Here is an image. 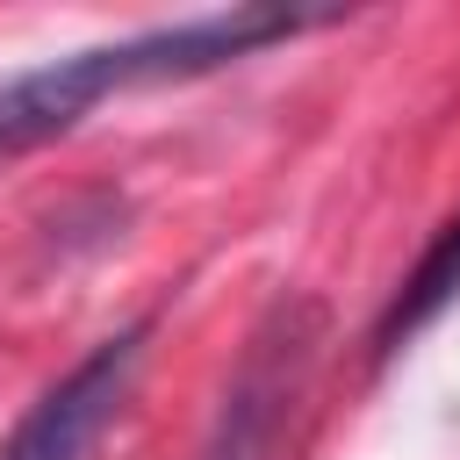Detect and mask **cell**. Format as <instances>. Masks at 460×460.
Segmentation results:
<instances>
[{"mask_svg":"<svg viewBox=\"0 0 460 460\" xmlns=\"http://www.w3.org/2000/svg\"><path fill=\"white\" fill-rule=\"evenodd\" d=\"M331 14H302V7H223V14H194V22H165L122 43H93V50H65L50 65H29L14 79H0V151H36L65 129H79L108 93L129 86H165V79H201L223 72L266 43H288L302 29H316Z\"/></svg>","mask_w":460,"mask_h":460,"instance_id":"cell-1","label":"cell"},{"mask_svg":"<svg viewBox=\"0 0 460 460\" xmlns=\"http://www.w3.org/2000/svg\"><path fill=\"white\" fill-rule=\"evenodd\" d=\"M144 338H151V323H129L115 338H101L72 374H58L14 417V431L0 438V460H93L101 431L129 402V381L144 367Z\"/></svg>","mask_w":460,"mask_h":460,"instance_id":"cell-2","label":"cell"},{"mask_svg":"<svg viewBox=\"0 0 460 460\" xmlns=\"http://www.w3.org/2000/svg\"><path fill=\"white\" fill-rule=\"evenodd\" d=\"M302 359H309V345L288 331H266L259 345H252V359H244V374H237V388H230V410H223V438H216V453L208 460H273V431H280V410H288V395H295V374H302Z\"/></svg>","mask_w":460,"mask_h":460,"instance_id":"cell-3","label":"cell"},{"mask_svg":"<svg viewBox=\"0 0 460 460\" xmlns=\"http://www.w3.org/2000/svg\"><path fill=\"white\" fill-rule=\"evenodd\" d=\"M460 295V216L431 237V252L402 273V288L388 295V309H381V323H374V359H388V352H402L446 302Z\"/></svg>","mask_w":460,"mask_h":460,"instance_id":"cell-4","label":"cell"}]
</instances>
